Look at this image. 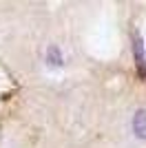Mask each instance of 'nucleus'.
Returning <instances> with one entry per match:
<instances>
[{
	"mask_svg": "<svg viewBox=\"0 0 146 148\" xmlns=\"http://www.w3.org/2000/svg\"><path fill=\"white\" fill-rule=\"evenodd\" d=\"M133 53H135V66H137V75L142 80H146V56H144V42H142L140 33L133 36Z\"/></svg>",
	"mask_w": 146,
	"mask_h": 148,
	"instance_id": "f257e3e1",
	"label": "nucleus"
},
{
	"mask_svg": "<svg viewBox=\"0 0 146 148\" xmlns=\"http://www.w3.org/2000/svg\"><path fill=\"white\" fill-rule=\"evenodd\" d=\"M47 62L49 64H62V51L58 49V47H55V44H51V47H49V51H47Z\"/></svg>",
	"mask_w": 146,
	"mask_h": 148,
	"instance_id": "7ed1b4c3",
	"label": "nucleus"
},
{
	"mask_svg": "<svg viewBox=\"0 0 146 148\" xmlns=\"http://www.w3.org/2000/svg\"><path fill=\"white\" fill-rule=\"evenodd\" d=\"M133 130L140 139H146V108H140L133 115Z\"/></svg>",
	"mask_w": 146,
	"mask_h": 148,
	"instance_id": "f03ea898",
	"label": "nucleus"
}]
</instances>
